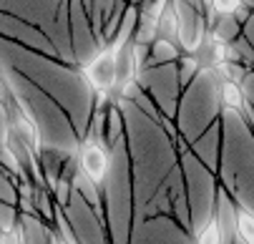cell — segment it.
<instances>
[{
	"instance_id": "obj_1",
	"label": "cell",
	"mask_w": 254,
	"mask_h": 244,
	"mask_svg": "<svg viewBox=\"0 0 254 244\" xmlns=\"http://www.w3.org/2000/svg\"><path fill=\"white\" fill-rule=\"evenodd\" d=\"M116 106L126 121V149L133 177V217L141 212L154 191L166 182L171 169L179 164L174 138L154 121L136 109L131 101H119Z\"/></svg>"
},
{
	"instance_id": "obj_2",
	"label": "cell",
	"mask_w": 254,
	"mask_h": 244,
	"mask_svg": "<svg viewBox=\"0 0 254 244\" xmlns=\"http://www.w3.org/2000/svg\"><path fill=\"white\" fill-rule=\"evenodd\" d=\"M222 151L219 182L229 196L254 212V133L237 111H222Z\"/></svg>"
},
{
	"instance_id": "obj_3",
	"label": "cell",
	"mask_w": 254,
	"mask_h": 244,
	"mask_svg": "<svg viewBox=\"0 0 254 244\" xmlns=\"http://www.w3.org/2000/svg\"><path fill=\"white\" fill-rule=\"evenodd\" d=\"M106 229L111 244H128L133 232V177L126 149V133L111 144V169L101 186Z\"/></svg>"
},
{
	"instance_id": "obj_4",
	"label": "cell",
	"mask_w": 254,
	"mask_h": 244,
	"mask_svg": "<svg viewBox=\"0 0 254 244\" xmlns=\"http://www.w3.org/2000/svg\"><path fill=\"white\" fill-rule=\"evenodd\" d=\"M181 174L187 184V199H189V214H191V237L214 219V206H216V174L209 171L191 151H184L179 159Z\"/></svg>"
},
{
	"instance_id": "obj_5",
	"label": "cell",
	"mask_w": 254,
	"mask_h": 244,
	"mask_svg": "<svg viewBox=\"0 0 254 244\" xmlns=\"http://www.w3.org/2000/svg\"><path fill=\"white\" fill-rule=\"evenodd\" d=\"M128 41H121L114 36L108 43H103L83 65L81 76L86 86L93 93V109H108L111 106V96L116 91V71H119V53Z\"/></svg>"
},
{
	"instance_id": "obj_6",
	"label": "cell",
	"mask_w": 254,
	"mask_h": 244,
	"mask_svg": "<svg viewBox=\"0 0 254 244\" xmlns=\"http://www.w3.org/2000/svg\"><path fill=\"white\" fill-rule=\"evenodd\" d=\"M63 212H65L70 227H73V234H76L78 244H111L106 222L93 214V209L81 199L78 191H70V199L63 206Z\"/></svg>"
},
{
	"instance_id": "obj_7",
	"label": "cell",
	"mask_w": 254,
	"mask_h": 244,
	"mask_svg": "<svg viewBox=\"0 0 254 244\" xmlns=\"http://www.w3.org/2000/svg\"><path fill=\"white\" fill-rule=\"evenodd\" d=\"M76 156H78V171H83L101 189L106 177H108V169H111V146L106 141H88V138H81Z\"/></svg>"
},
{
	"instance_id": "obj_8",
	"label": "cell",
	"mask_w": 254,
	"mask_h": 244,
	"mask_svg": "<svg viewBox=\"0 0 254 244\" xmlns=\"http://www.w3.org/2000/svg\"><path fill=\"white\" fill-rule=\"evenodd\" d=\"M189 151L209 171L216 174V169H219V151H222V121H214L201 136H196L189 144Z\"/></svg>"
},
{
	"instance_id": "obj_9",
	"label": "cell",
	"mask_w": 254,
	"mask_h": 244,
	"mask_svg": "<svg viewBox=\"0 0 254 244\" xmlns=\"http://www.w3.org/2000/svg\"><path fill=\"white\" fill-rule=\"evenodd\" d=\"M179 58H181V51H179L176 43L164 41V38H156V41L149 46V61H146V68H149L151 63L164 65V63H174V61H179Z\"/></svg>"
},
{
	"instance_id": "obj_10",
	"label": "cell",
	"mask_w": 254,
	"mask_h": 244,
	"mask_svg": "<svg viewBox=\"0 0 254 244\" xmlns=\"http://www.w3.org/2000/svg\"><path fill=\"white\" fill-rule=\"evenodd\" d=\"M179 30H181V23H179V10L174 5V0L166 5V10L161 13L159 18V38L164 41H171L179 46Z\"/></svg>"
},
{
	"instance_id": "obj_11",
	"label": "cell",
	"mask_w": 254,
	"mask_h": 244,
	"mask_svg": "<svg viewBox=\"0 0 254 244\" xmlns=\"http://www.w3.org/2000/svg\"><path fill=\"white\" fill-rule=\"evenodd\" d=\"M126 133V121H124V114L119 106H108L106 109V141L108 146H111L114 141H119V138Z\"/></svg>"
},
{
	"instance_id": "obj_12",
	"label": "cell",
	"mask_w": 254,
	"mask_h": 244,
	"mask_svg": "<svg viewBox=\"0 0 254 244\" xmlns=\"http://www.w3.org/2000/svg\"><path fill=\"white\" fill-rule=\"evenodd\" d=\"M237 237L247 244H254V212L237 204Z\"/></svg>"
},
{
	"instance_id": "obj_13",
	"label": "cell",
	"mask_w": 254,
	"mask_h": 244,
	"mask_svg": "<svg viewBox=\"0 0 254 244\" xmlns=\"http://www.w3.org/2000/svg\"><path fill=\"white\" fill-rule=\"evenodd\" d=\"M201 3H204L216 18H234V15L244 8V0H201Z\"/></svg>"
},
{
	"instance_id": "obj_14",
	"label": "cell",
	"mask_w": 254,
	"mask_h": 244,
	"mask_svg": "<svg viewBox=\"0 0 254 244\" xmlns=\"http://www.w3.org/2000/svg\"><path fill=\"white\" fill-rule=\"evenodd\" d=\"M194 244H222V237H219V227H216L214 219H209L196 234H194Z\"/></svg>"
},
{
	"instance_id": "obj_15",
	"label": "cell",
	"mask_w": 254,
	"mask_h": 244,
	"mask_svg": "<svg viewBox=\"0 0 254 244\" xmlns=\"http://www.w3.org/2000/svg\"><path fill=\"white\" fill-rule=\"evenodd\" d=\"M13 101V81H10V71L5 65H0V111Z\"/></svg>"
},
{
	"instance_id": "obj_16",
	"label": "cell",
	"mask_w": 254,
	"mask_h": 244,
	"mask_svg": "<svg viewBox=\"0 0 254 244\" xmlns=\"http://www.w3.org/2000/svg\"><path fill=\"white\" fill-rule=\"evenodd\" d=\"M0 244H25V224L23 217L15 227L10 229H0Z\"/></svg>"
},
{
	"instance_id": "obj_17",
	"label": "cell",
	"mask_w": 254,
	"mask_h": 244,
	"mask_svg": "<svg viewBox=\"0 0 254 244\" xmlns=\"http://www.w3.org/2000/svg\"><path fill=\"white\" fill-rule=\"evenodd\" d=\"M234 244H247V242H244V239H239V237H237V239H234Z\"/></svg>"
}]
</instances>
